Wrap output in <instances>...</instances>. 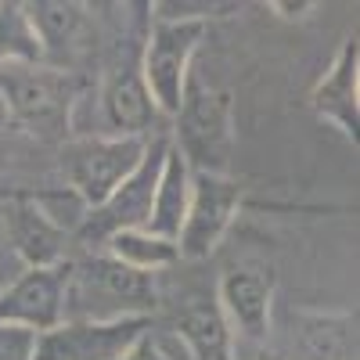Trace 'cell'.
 Instances as JSON below:
<instances>
[{
    "label": "cell",
    "instance_id": "23",
    "mask_svg": "<svg viewBox=\"0 0 360 360\" xmlns=\"http://www.w3.org/2000/svg\"><path fill=\"white\" fill-rule=\"evenodd\" d=\"M0 270H4V263H0ZM0 281H4V274H0Z\"/></svg>",
    "mask_w": 360,
    "mask_h": 360
},
{
    "label": "cell",
    "instance_id": "19",
    "mask_svg": "<svg viewBox=\"0 0 360 360\" xmlns=\"http://www.w3.org/2000/svg\"><path fill=\"white\" fill-rule=\"evenodd\" d=\"M0 65H47L25 4L18 0H0Z\"/></svg>",
    "mask_w": 360,
    "mask_h": 360
},
{
    "label": "cell",
    "instance_id": "22",
    "mask_svg": "<svg viewBox=\"0 0 360 360\" xmlns=\"http://www.w3.org/2000/svg\"><path fill=\"white\" fill-rule=\"evenodd\" d=\"M270 11H278L281 18H303L307 11H314V4H270Z\"/></svg>",
    "mask_w": 360,
    "mask_h": 360
},
{
    "label": "cell",
    "instance_id": "14",
    "mask_svg": "<svg viewBox=\"0 0 360 360\" xmlns=\"http://www.w3.org/2000/svg\"><path fill=\"white\" fill-rule=\"evenodd\" d=\"M292 360H356V317L346 310H292Z\"/></svg>",
    "mask_w": 360,
    "mask_h": 360
},
{
    "label": "cell",
    "instance_id": "5",
    "mask_svg": "<svg viewBox=\"0 0 360 360\" xmlns=\"http://www.w3.org/2000/svg\"><path fill=\"white\" fill-rule=\"evenodd\" d=\"M166 152H169V134L148 137L141 166L98 209H86L83 224L72 234L79 245L94 249V245H105L108 238L119 234V231H144L148 227V217H152V198H155V184H159V169H162Z\"/></svg>",
    "mask_w": 360,
    "mask_h": 360
},
{
    "label": "cell",
    "instance_id": "3",
    "mask_svg": "<svg viewBox=\"0 0 360 360\" xmlns=\"http://www.w3.org/2000/svg\"><path fill=\"white\" fill-rule=\"evenodd\" d=\"M159 303L155 274L119 263L108 252H94L69 263L65 321H115V317H152Z\"/></svg>",
    "mask_w": 360,
    "mask_h": 360
},
{
    "label": "cell",
    "instance_id": "1",
    "mask_svg": "<svg viewBox=\"0 0 360 360\" xmlns=\"http://www.w3.org/2000/svg\"><path fill=\"white\" fill-rule=\"evenodd\" d=\"M83 76L54 65H0V101L8 123L40 144L72 141V112Z\"/></svg>",
    "mask_w": 360,
    "mask_h": 360
},
{
    "label": "cell",
    "instance_id": "16",
    "mask_svg": "<svg viewBox=\"0 0 360 360\" xmlns=\"http://www.w3.org/2000/svg\"><path fill=\"white\" fill-rule=\"evenodd\" d=\"M25 15L33 22V33L44 47L47 65L65 69L62 62L79 51L83 29H86V8L76 0H37V4H25Z\"/></svg>",
    "mask_w": 360,
    "mask_h": 360
},
{
    "label": "cell",
    "instance_id": "6",
    "mask_svg": "<svg viewBox=\"0 0 360 360\" xmlns=\"http://www.w3.org/2000/svg\"><path fill=\"white\" fill-rule=\"evenodd\" d=\"M148 137H76L62 144V173L69 191L86 205L98 209L123 180L141 166Z\"/></svg>",
    "mask_w": 360,
    "mask_h": 360
},
{
    "label": "cell",
    "instance_id": "12",
    "mask_svg": "<svg viewBox=\"0 0 360 360\" xmlns=\"http://www.w3.org/2000/svg\"><path fill=\"white\" fill-rule=\"evenodd\" d=\"M4 234H8L11 252L25 266H33V270L58 266L65 259L69 234L44 213L25 188H11L8 191V202H4Z\"/></svg>",
    "mask_w": 360,
    "mask_h": 360
},
{
    "label": "cell",
    "instance_id": "21",
    "mask_svg": "<svg viewBox=\"0 0 360 360\" xmlns=\"http://www.w3.org/2000/svg\"><path fill=\"white\" fill-rule=\"evenodd\" d=\"M123 360H169V356H166V349L152 339V332H148V335H144V339H141Z\"/></svg>",
    "mask_w": 360,
    "mask_h": 360
},
{
    "label": "cell",
    "instance_id": "13",
    "mask_svg": "<svg viewBox=\"0 0 360 360\" xmlns=\"http://www.w3.org/2000/svg\"><path fill=\"white\" fill-rule=\"evenodd\" d=\"M360 44H356V33H349L335 54L332 69H328L314 94H310V105L321 119H328L346 141L356 144V130H360Z\"/></svg>",
    "mask_w": 360,
    "mask_h": 360
},
{
    "label": "cell",
    "instance_id": "4",
    "mask_svg": "<svg viewBox=\"0 0 360 360\" xmlns=\"http://www.w3.org/2000/svg\"><path fill=\"white\" fill-rule=\"evenodd\" d=\"M205 29L209 22L202 15H176V18L159 15L148 25V37L141 47V76L159 115L173 119L180 94H184V83L191 76L195 51L205 40Z\"/></svg>",
    "mask_w": 360,
    "mask_h": 360
},
{
    "label": "cell",
    "instance_id": "18",
    "mask_svg": "<svg viewBox=\"0 0 360 360\" xmlns=\"http://www.w3.org/2000/svg\"><path fill=\"white\" fill-rule=\"evenodd\" d=\"M108 256H115L119 263H127L141 274H159V270L173 266L180 259V249L169 238H159L152 231H119L108 238Z\"/></svg>",
    "mask_w": 360,
    "mask_h": 360
},
{
    "label": "cell",
    "instance_id": "7",
    "mask_svg": "<svg viewBox=\"0 0 360 360\" xmlns=\"http://www.w3.org/2000/svg\"><path fill=\"white\" fill-rule=\"evenodd\" d=\"M245 202V184L234 176L191 173V205L188 220L176 234L180 259H209L227 238L238 209Z\"/></svg>",
    "mask_w": 360,
    "mask_h": 360
},
{
    "label": "cell",
    "instance_id": "8",
    "mask_svg": "<svg viewBox=\"0 0 360 360\" xmlns=\"http://www.w3.org/2000/svg\"><path fill=\"white\" fill-rule=\"evenodd\" d=\"M148 332L152 317L115 321H62L37 335L33 360H123Z\"/></svg>",
    "mask_w": 360,
    "mask_h": 360
},
{
    "label": "cell",
    "instance_id": "20",
    "mask_svg": "<svg viewBox=\"0 0 360 360\" xmlns=\"http://www.w3.org/2000/svg\"><path fill=\"white\" fill-rule=\"evenodd\" d=\"M37 332L22 324H0V360H33Z\"/></svg>",
    "mask_w": 360,
    "mask_h": 360
},
{
    "label": "cell",
    "instance_id": "15",
    "mask_svg": "<svg viewBox=\"0 0 360 360\" xmlns=\"http://www.w3.org/2000/svg\"><path fill=\"white\" fill-rule=\"evenodd\" d=\"M173 335L195 360H238L234 332L224 321L217 299H191L173 314Z\"/></svg>",
    "mask_w": 360,
    "mask_h": 360
},
{
    "label": "cell",
    "instance_id": "9",
    "mask_svg": "<svg viewBox=\"0 0 360 360\" xmlns=\"http://www.w3.org/2000/svg\"><path fill=\"white\" fill-rule=\"evenodd\" d=\"M69 259L58 266H22V274L0 288V324H22L33 332H51L65 321Z\"/></svg>",
    "mask_w": 360,
    "mask_h": 360
},
{
    "label": "cell",
    "instance_id": "2",
    "mask_svg": "<svg viewBox=\"0 0 360 360\" xmlns=\"http://www.w3.org/2000/svg\"><path fill=\"white\" fill-rule=\"evenodd\" d=\"M169 144L180 152L191 173L231 176L234 166V98L227 90L209 86L202 76H188L180 105L173 112V137Z\"/></svg>",
    "mask_w": 360,
    "mask_h": 360
},
{
    "label": "cell",
    "instance_id": "11",
    "mask_svg": "<svg viewBox=\"0 0 360 360\" xmlns=\"http://www.w3.org/2000/svg\"><path fill=\"white\" fill-rule=\"evenodd\" d=\"M101 115L108 137H152L159 108L141 76V51L130 47L101 83Z\"/></svg>",
    "mask_w": 360,
    "mask_h": 360
},
{
    "label": "cell",
    "instance_id": "17",
    "mask_svg": "<svg viewBox=\"0 0 360 360\" xmlns=\"http://www.w3.org/2000/svg\"><path fill=\"white\" fill-rule=\"evenodd\" d=\"M188 205H191V169L180 159V152L169 144V152L162 159L159 169V184H155V198H152V217H148V227L159 238H169L176 242L180 227L188 220Z\"/></svg>",
    "mask_w": 360,
    "mask_h": 360
},
{
    "label": "cell",
    "instance_id": "10",
    "mask_svg": "<svg viewBox=\"0 0 360 360\" xmlns=\"http://www.w3.org/2000/svg\"><path fill=\"white\" fill-rule=\"evenodd\" d=\"M274 288H278L274 266L252 263V266L224 270L220 288H217V307H220L224 321L231 324V332H238L242 339H249L256 346H266Z\"/></svg>",
    "mask_w": 360,
    "mask_h": 360
}]
</instances>
